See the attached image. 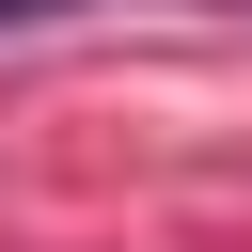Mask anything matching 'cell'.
I'll return each instance as SVG.
<instances>
[{"label":"cell","instance_id":"obj_1","mask_svg":"<svg viewBox=\"0 0 252 252\" xmlns=\"http://www.w3.org/2000/svg\"><path fill=\"white\" fill-rule=\"evenodd\" d=\"M63 16H94V0H0V32H63Z\"/></svg>","mask_w":252,"mask_h":252}]
</instances>
